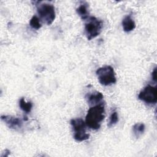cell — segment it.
Masks as SVG:
<instances>
[{
  "label": "cell",
  "instance_id": "cell-6",
  "mask_svg": "<svg viewBox=\"0 0 157 157\" xmlns=\"http://www.w3.org/2000/svg\"><path fill=\"white\" fill-rule=\"evenodd\" d=\"M138 98L148 104H155L157 101V89L155 86L148 85L139 95Z\"/></svg>",
  "mask_w": 157,
  "mask_h": 157
},
{
  "label": "cell",
  "instance_id": "cell-5",
  "mask_svg": "<svg viewBox=\"0 0 157 157\" xmlns=\"http://www.w3.org/2000/svg\"><path fill=\"white\" fill-rule=\"evenodd\" d=\"M71 124L74 131V138L78 142H82L89 139L90 135L86 132V123L80 118L72 119Z\"/></svg>",
  "mask_w": 157,
  "mask_h": 157
},
{
  "label": "cell",
  "instance_id": "cell-1",
  "mask_svg": "<svg viewBox=\"0 0 157 157\" xmlns=\"http://www.w3.org/2000/svg\"><path fill=\"white\" fill-rule=\"evenodd\" d=\"M104 118L105 109L103 103L90 107L86 115V125L92 129H98Z\"/></svg>",
  "mask_w": 157,
  "mask_h": 157
},
{
  "label": "cell",
  "instance_id": "cell-12",
  "mask_svg": "<svg viewBox=\"0 0 157 157\" xmlns=\"http://www.w3.org/2000/svg\"><path fill=\"white\" fill-rule=\"evenodd\" d=\"M19 106L23 112L26 113H29L31 111L33 104L31 102H26L25 99L22 98L19 101Z\"/></svg>",
  "mask_w": 157,
  "mask_h": 157
},
{
  "label": "cell",
  "instance_id": "cell-10",
  "mask_svg": "<svg viewBox=\"0 0 157 157\" xmlns=\"http://www.w3.org/2000/svg\"><path fill=\"white\" fill-rule=\"evenodd\" d=\"M88 5L86 2H84L80 4L76 9V12L78 15L81 17L82 20H86L89 17L88 13Z\"/></svg>",
  "mask_w": 157,
  "mask_h": 157
},
{
  "label": "cell",
  "instance_id": "cell-13",
  "mask_svg": "<svg viewBox=\"0 0 157 157\" xmlns=\"http://www.w3.org/2000/svg\"><path fill=\"white\" fill-rule=\"evenodd\" d=\"M40 20V19L37 16H36V15L33 16V17L31 18V20L29 21V25L33 29H39L42 26Z\"/></svg>",
  "mask_w": 157,
  "mask_h": 157
},
{
  "label": "cell",
  "instance_id": "cell-8",
  "mask_svg": "<svg viewBox=\"0 0 157 157\" xmlns=\"http://www.w3.org/2000/svg\"><path fill=\"white\" fill-rule=\"evenodd\" d=\"M86 101L90 107L103 103V95L101 92L94 91L91 93H88L85 96Z\"/></svg>",
  "mask_w": 157,
  "mask_h": 157
},
{
  "label": "cell",
  "instance_id": "cell-3",
  "mask_svg": "<svg viewBox=\"0 0 157 157\" xmlns=\"http://www.w3.org/2000/svg\"><path fill=\"white\" fill-rule=\"evenodd\" d=\"M37 11L40 17V19L47 25H51L55 19L56 13L55 7L48 3L39 2L36 5Z\"/></svg>",
  "mask_w": 157,
  "mask_h": 157
},
{
  "label": "cell",
  "instance_id": "cell-9",
  "mask_svg": "<svg viewBox=\"0 0 157 157\" xmlns=\"http://www.w3.org/2000/svg\"><path fill=\"white\" fill-rule=\"evenodd\" d=\"M121 23L124 31L126 33L132 31L136 28V23L130 15L124 17Z\"/></svg>",
  "mask_w": 157,
  "mask_h": 157
},
{
  "label": "cell",
  "instance_id": "cell-2",
  "mask_svg": "<svg viewBox=\"0 0 157 157\" xmlns=\"http://www.w3.org/2000/svg\"><path fill=\"white\" fill-rule=\"evenodd\" d=\"M85 20V33L88 40H90L99 35L103 27V22L93 16H89Z\"/></svg>",
  "mask_w": 157,
  "mask_h": 157
},
{
  "label": "cell",
  "instance_id": "cell-7",
  "mask_svg": "<svg viewBox=\"0 0 157 157\" xmlns=\"http://www.w3.org/2000/svg\"><path fill=\"white\" fill-rule=\"evenodd\" d=\"M1 120L10 129H18L22 126L23 122L20 118L12 115H1Z\"/></svg>",
  "mask_w": 157,
  "mask_h": 157
},
{
  "label": "cell",
  "instance_id": "cell-11",
  "mask_svg": "<svg viewBox=\"0 0 157 157\" xmlns=\"http://www.w3.org/2000/svg\"><path fill=\"white\" fill-rule=\"evenodd\" d=\"M145 125L142 123H136L132 126V132L136 138L140 137L145 131Z\"/></svg>",
  "mask_w": 157,
  "mask_h": 157
},
{
  "label": "cell",
  "instance_id": "cell-15",
  "mask_svg": "<svg viewBox=\"0 0 157 157\" xmlns=\"http://www.w3.org/2000/svg\"><path fill=\"white\" fill-rule=\"evenodd\" d=\"M151 77L154 81H156V68L155 67L151 73Z\"/></svg>",
  "mask_w": 157,
  "mask_h": 157
},
{
  "label": "cell",
  "instance_id": "cell-4",
  "mask_svg": "<svg viewBox=\"0 0 157 157\" xmlns=\"http://www.w3.org/2000/svg\"><path fill=\"white\" fill-rule=\"evenodd\" d=\"M96 75L99 83L104 86L114 84L117 82L113 68L110 66H105L97 69Z\"/></svg>",
  "mask_w": 157,
  "mask_h": 157
},
{
  "label": "cell",
  "instance_id": "cell-14",
  "mask_svg": "<svg viewBox=\"0 0 157 157\" xmlns=\"http://www.w3.org/2000/svg\"><path fill=\"white\" fill-rule=\"evenodd\" d=\"M118 121V115L117 111H113V112H112L110 118H109V121L108 123L107 126L109 127H112L113 125H115V124H117V123Z\"/></svg>",
  "mask_w": 157,
  "mask_h": 157
}]
</instances>
